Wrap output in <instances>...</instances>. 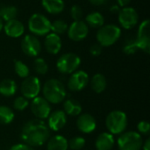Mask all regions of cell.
Wrapping results in <instances>:
<instances>
[{
	"instance_id": "5b68a950",
	"label": "cell",
	"mask_w": 150,
	"mask_h": 150,
	"mask_svg": "<svg viewBox=\"0 0 150 150\" xmlns=\"http://www.w3.org/2000/svg\"><path fill=\"white\" fill-rule=\"evenodd\" d=\"M27 25L35 36H46L51 33V21L42 13H33L29 18Z\"/></svg>"
},
{
	"instance_id": "60d3db41",
	"label": "cell",
	"mask_w": 150,
	"mask_h": 150,
	"mask_svg": "<svg viewBox=\"0 0 150 150\" xmlns=\"http://www.w3.org/2000/svg\"><path fill=\"white\" fill-rule=\"evenodd\" d=\"M143 150H150V138H148L142 147Z\"/></svg>"
},
{
	"instance_id": "30bf717a",
	"label": "cell",
	"mask_w": 150,
	"mask_h": 150,
	"mask_svg": "<svg viewBox=\"0 0 150 150\" xmlns=\"http://www.w3.org/2000/svg\"><path fill=\"white\" fill-rule=\"evenodd\" d=\"M40 90V81L37 76H27L26 78H25L20 86L21 94L26 99H33L38 97Z\"/></svg>"
},
{
	"instance_id": "4dcf8cb0",
	"label": "cell",
	"mask_w": 150,
	"mask_h": 150,
	"mask_svg": "<svg viewBox=\"0 0 150 150\" xmlns=\"http://www.w3.org/2000/svg\"><path fill=\"white\" fill-rule=\"evenodd\" d=\"M138 51V47L136 45V41L135 39H127L123 46V52L127 54V55H131L135 54Z\"/></svg>"
},
{
	"instance_id": "5bb4252c",
	"label": "cell",
	"mask_w": 150,
	"mask_h": 150,
	"mask_svg": "<svg viewBox=\"0 0 150 150\" xmlns=\"http://www.w3.org/2000/svg\"><path fill=\"white\" fill-rule=\"evenodd\" d=\"M89 83V75L84 70H76L71 74L68 80L67 86L71 91H80L83 90Z\"/></svg>"
},
{
	"instance_id": "e575fe53",
	"label": "cell",
	"mask_w": 150,
	"mask_h": 150,
	"mask_svg": "<svg viewBox=\"0 0 150 150\" xmlns=\"http://www.w3.org/2000/svg\"><path fill=\"white\" fill-rule=\"evenodd\" d=\"M137 128L139 131V134L142 135H146L149 136L150 134V124L147 120H142L139 122L137 125Z\"/></svg>"
},
{
	"instance_id": "ac0fdd59",
	"label": "cell",
	"mask_w": 150,
	"mask_h": 150,
	"mask_svg": "<svg viewBox=\"0 0 150 150\" xmlns=\"http://www.w3.org/2000/svg\"><path fill=\"white\" fill-rule=\"evenodd\" d=\"M62 39L59 35L49 33L45 36L44 47L46 51L50 54H57L62 49Z\"/></svg>"
},
{
	"instance_id": "9c48e42d",
	"label": "cell",
	"mask_w": 150,
	"mask_h": 150,
	"mask_svg": "<svg viewBox=\"0 0 150 150\" xmlns=\"http://www.w3.org/2000/svg\"><path fill=\"white\" fill-rule=\"evenodd\" d=\"M118 19L122 28L129 30L134 28L138 24L139 15L134 8L126 6L120 9V12L118 13Z\"/></svg>"
},
{
	"instance_id": "f546056e",
	"label": "cell",
	"mask_w": 150,
	"mask_h": 150,
	"mask_svg": "<svg viewBox=\"0 0 150 150\" xmlns=\"http://www.w3.org/2000/svg\"><path fill=\"white\" fill-rule=\"evenodd\" d=\"M33 69L36 73L40 75H46L48 71V65L43 58L38 57L33 62Z\"/></svg>"
},
{
	"instance_id": "3957f363",
	"label": "cell",
	"mask_w": 150,
	"mask_h": 150,
	"mask_svg": "<svg viewBox=\"0 0 150 150\" xmlns=\"http://www.w3.org/2000/svg\"><path fill=\"white\" fill-rule=\"evenodd\" d=\"M121 35V29L114 24L103 25L97 32V40L101 47H111L115 44Z\"/></svg>"
},
{
	"instance_id": "4fadbf2b",
	"label": "cell",
	"mask_w": 150,
	"mask_h": 150,
	"mask_svg": "<svg viewBox=\"0 0 150 150\" xmlns=\"http://www.w3.org/2000/svg\"><path fill=\"white\" fill-rule=\"evenodd\" d=\"M31 111L36 119L43 120L48 118L51 113V106L44 98L36 97L31 103Z\"/></svg>"
},
{
	"instance_id": "7a4b0ae2",
	"label": "cell",
	"mask_w": 150,
	"mask_h": 150,
	"mask_svg": "<svg viewBox=\"0 0 150 150\" xmlns=\"http://www.w3.org/2000/svg\"><path fill=\"white\" fill-rule=\"evenodd\" d=\"M42 92L44 98L49 104L54 105L64 101L67 95L64 84L60 80L55 78L49 79L44 83L42 87Z\"/></svg>"
},
{
	"instance_id": "d6a6232c",
	"label": "cell",
	"mask_w": 150,
	"mask_h": 150,
	"mask_svg": "<svg viewBox=\"0 0 150 150\" xmlns=\"http://www.w3.org/2000/svg\"><path fill=\"white\" fill-rule=\"evenodd\" d=\"M28 105H29L28 99H26L23 96L18 97L17 98H15V100L13 102V107L17 111H24L28 107Z\"/></svg>"
},
{
	"instance_id": "8d00e7d4",
	"label": "cell",
	"mask_w": 150,
	"mask_h": 150,
	"mask_svg": "<svg viewBox=\"0 0 150 150\" xmlns=\"http://www.w3.org/2000/svg\"><path fill=\"white\" fill-rule=\"evenodd\" d=\"M10 150H34L33 147L25 144V143H19V144H16V145H13Z\"/></svg>"
},
{
	"instance_id": "b9f144b4",
	"label": "cell",
	"mask_w": 150,
	"mask_h": 150,
	"mask_svg": "<svg viewBox=\"0 0 150 150\" xmlns=\"http://www.w3.org/2000/svg\"><path fill=\"white\" fill-rule=\"evenodd\" d=\"M3 28H4V21L0 18V33L3 31Z\"/></svg>"
},
{
	"instance_id": "83f0119b",
	"label": "cell",
	"mask_w": 150,
	"mask_h": 150,
	"mask_svg": "<svg viewBox=\"0 0 150 150\" xmlns=\"http://www.w3.org/2000/svg\"><path fill=\"white\" fill-rule=\"evenodd\" d=\"M69 25L63 19H56L51 22V33H54L57 35L64 34L68 30Z\"/></svg>"
},
{
	"instance_id": "44dd1931",
	"label": "cell",
	"mask_w": 150,
	"mask_h": 150,
	"mask_svg": "<svg viewBox=\"0 0 150 150\" xmlns=\"http://www.w3.org/2000/svg\"><path fill=\"white\" fill-rule=\"evenodd\" d=\"M69 142L62 135H54L49 139L47 149V150H68Z\"/></svg>"
},
{
	"instance_id": "ab89813d",
	"label": "cell",
	"mask_w": 150,
	"mask_h": 150,
	"mask_svg": "<svg viewBox=\"0 0 150 150\" xmlns=\"http://www.w3.org/2000/svg\"><path fill=\"white\" fill-rule=\"evenodd\" d=\"M89 1L91 4L96 5V6H99V5L104 4L106 0H89Z\"/></svg>"
},
{
	"instance_id": "7402d4cb",
	"label": "cell",
	"mask_w": 150,
	"mask_h": 150,
	"mask_svg": "<svg viewBox=\"0 0 150 150\" xmlns=\"http://www.w3.org/2000/svg\"><path fill=\"white\" fill-rule=\"evenodd\" d=\"M18 86L14 80L12 79H4L0 82V94L4 97H12L17 92Z\"/></svg>"
},
{
	"instance_id": "d590c367",
	"label": "cell",
	"mask_w": 150,
	"mask_h": 150,
	"mask_svg": "<svg viewBox=\"0 0 150 150\" xmlns=\"http://www.w3.org/2000/svg\"><path fill=\"white\" fill-rule=\"evenodd\" d=\"M102 48L103 47H101L98 43L92 44L90 47V54L92 56H98L102 53Z\"/></svg>"
},
{
	"instance_id": "484cf974",
	"label": "cell",
	"mask_w": 150,
	"mask_h": 150,
	"mask_svg": "<svg viewBox=\"0 0 150 150\" xmlns=\"http://www.w3.org/2000/svg\"><path fill=\"white\" fill-rule=\"evenodd\" d=\"M18 16V9L14 5L0 4V18L6 22L16 18Z\"/></svg>"
},
{
	"instance_id": "2e32d148",
	"label": "cell",
	"mask_w": 150,
	"mask_h": 150,
	"mask_svg": "<svg viewBox=\"0 0 150 150\" xmlns=\"http://www.w3.org/2000/svg\"><path fill=\"white\" fill-rule=\"evenodd\" d=\"M76 127L83 134H91L95 131L97 122L94 117L89 113L81 114L76 120Z\"/></svg>"
},
{
	"instance_id": "1f68e13d",
	"label": "cell",
	"mask_w": 150,
	"mask_h": 150,
	"mask_svg": "<svg viewBox=\"0 0 150 150\" xmlns=\"http://www.w3.org/2000/svg\"><path fill=\"white\" fill-rule=\"evenodd\" d=\"M85 139L80 136L74 137L69 142V148L72 150H80L85 146Z\"/></svg>"
},
{
	"instance_id": "836d02e7",
	"label": "cell",
	"mask_w": 150,
	"mask_h": 150,
	"mask_svg": "<svg viewBox=\"0 0 150 150\" xmlns=\"http://www.w3.org/2000/svg\"><path fill=\"white\" fill-rule=\"evenodd\" d=\"M69 14H70L71 18L74 21H77V20H81L82 19L83 12V10H82L80 5L74 4V5L71 6V8L69 10Z\"/></svg>"
},
{
	"instance_id": "74e56055",
	"label": "cell",
	"mask_w": 150,
	"mask_h": 150,
	"mask_svg": "<svg viewBox=\"0 0 150 150\" xmlns=\"http://www.w3.org/2000/svg\"><path fill=\"white\" fill-rule=\"evenodd\" d=\"M132 0H117V4L120 7V8H123V7H126V6H128L129 4L131 3Z\"/></svg>"
},
{
	"instance_id": "f1b7e54d",
	"label": "cell",
	"mask_w": 150,
	"mask_h": 150,
	"mask_svg": "<svg viewBox=\"0 0 150 150\" xmlns=\"http://www.w3.org/2000/svg\"><path fill=\"white\" fill-rule=\"evenodd\" d=\"M14 69L16 74L20 77V78H26L27 76H29L30 74V69L28 68V66L24 63L22 61L19 60H15L14 61Z\"/></svg>"
},
{
	"instance_id": "8992f818",
	"label": "cell",
	"mask_w": 150,
	"mask_h": 150,
	"mask_svg": "<svg viewBox=\"0 0 150 150\" xmlns=\"http://www.w3.org/2000/svg\"><path fill=\"white\" fill-rule=\"evenodd\" d=\"M117 143L120 150H141L143 140L139 133L129 131L120 134Z\"/></svg>"
},
{
	"instance_id": "7c38bea8",
	"label": "cell",
	"mask_w": 150,
	"mask_h": 150,
	"mask_svg": "<svg viewBox=\"0 0 150 150\" xmlns=\"http://www.w3.org/2000/svg\"><path fill=\"white\" fill-rule=\"evenodd\" d=\"M68 36L73 41H81L83 40L88 33H89V26L83 20H77L73 21L70 25H69L68 30Z\"/></svg>"
},
{
	"instance_id": "52a82bcc",
	"label": "cell",
	"mask_w": 150,
	"mask_h": 150,
	"mask_svg": "<svg viewBox=\"0 0 150 150\" xmlns=\"http://www.w3.org/2000/svg\"><path fill=\"white\" fill-rule=\"evenodd\" d=\"M81 64V58L74 53H66L59 57L56 68L62 74H72L77 70Z\"/></svg>"
},
{
	"instance_id": "d6986e66",
	"label": "cell",
	"mask_w": 150,
	"mask_h": 150,
	"mask_svg": "<svg viewBox=\"0 0 150 150\" xmlns=\"http://www.w3.org/2000/svg\"><path fill=\"white\" fill-rule=\"evenodd\" d=\"M115 140L112 134L102 133L100 134L95 142V147L97 150H112L114 147Z\"/></svg>"
},
{
	"instance_id": "d4e9b609",
	"label": "cell",
	"mask_w": 150,
	"mask_h": 150,
	"mask_svg": "<svg viewBox=\"0 0 150 150\" xmlns=\"http://www.w3.org/2000/svg\"><path fill=\"white\" fill-rule=\"evenodd\" d=\"M64 112L69 116H78L82 112V105L76 99H67L63 103Z\"/></svg>"
},
{
	"instance_id": "277c9868",
	"label": "cell",
	"mask_w": 150,
	"mask_h": 150,
	"mask_svg": "<svg viewBox=\"0 0 150 150\" xmlns=\"http://www.w3.org/2000/svg\"><path fill=\"white\" fill-rule=\"evenodd\" d=\"M128 120L127 114L122 111H112L105 119V126L109 133L112 135L121 134L127 127Z\"/></svg>"
},
{
	"instance_id": "ffe728a7",
	"label": "cell",
	"mask_w": 150,
	"mask_h": 150,
	"mask_svg": "<svg viewBox=\"0 0 150 150\" xmlns=\"http://www.w3.org/2000/svg\"><path fill=\"white\" fill-rule=\"evenodd\" d=\"M41 4L47 12L54 15L60 14L65 8L63 0H41Z\"/></svg>"
},
{
	"instance_id": "9a60e30c",
	"label": "cell",
	"mask_w": 150,
	"mask_h": 150,
	"mask_svg": "<svg viewBox=\"0 0 150 150\" xmlns=\"http://www.w3.org/2000/svg\"><path fill=\"white\" fill-rule=\"evenodd\" d=\"M48 128L52 131H59L62 129L67 124L66 113L62 110H56L51 112L48 116Z\"/></svg>"
},
{
	"instance_id": "ba28073f",
	"label": "cell",
	"mask_w": 150,
	"mask_h": 150,
	"mask_svg": "<svg viewBox=\"0 0 150 150\" xmlns=\"http://www.w3.org/2000/svg\"><path fill=\"white\" fill-rule=\"evenodd\" d=\"M136 45L138 50H142L143 52L150 53V21L149 18L143 20L137 31V37L135 38Z\"/></svg>"
},
{
	"instance_id": "e0dca14e",
	"label": "cell",
	"mask_w": 150,
	"mask_h": 150,
	"mask_svg": "<svg viewBox=\"0 0 150 150\" xmlns=\"http://www.w3.org/2000/svg\"><path fill=\"white\" fill-rule=\"evenodd\" d=\"M4 31L8 37L11 38H18L21 37L25 33V25L17 18L6 21L4 24Z\"/></svg>"
},
{
	"instance_id": "6da1fadb",
	"label": "cell",
	"mask_w": 150,
	"mask_h": 150,
	"mask_svg": "<svg viewBox=\"0 0 150 150\" xmlns=\"http://www.w3.org/2000/svg\"><path fill=\"white\" fill-rule=\"evenodd\" d=\"M50 136V129L42 120L34 119L27 121L21 131L22 141L31 147L42 146Z\"/></svg>"
},
{
	"instance_id": "4316f807",
	"label": "cell",
	"mask_w": 150,
	"mask_h": 150,
	"mask_svg": "<svg viewBox=\"0 0 150 150\" xmlns=\"http://www.w3.org/2000/svg\"><path fill=\"white\" fill-rule=\"evenodd\" d=\"M14 118V112L10 107L6 105H0V124H11L13 121Z\"/></svg>"
},
{
	"instance_id": "f35d334b",
	"label": "cell",
	"mask_w": 150,
	"mask_h": 150,
	"mask_svg": "<svg viewBox=\"0 0 150 150\" xmlns=\"http://www.w3.org/2000/svg\"><path fill=\"white\" fill-rule=\"evenodd\" d=\"M120 7L118 5V4H112L111 7H110V12L112 14H118L120 11Z\"/></svg>"
},
{
	"instance_id": "cb8c5ba5",
	"label": "cell",
	"mask_w": 150,
	"mask_h": 150,
	"mask_svg": "<svg viewBox=\"0 0 150 150\" xmlns=\"http://www.w3.org/2000/svg\"><path fill=\"white\" fill-rule=\"evenodd\" d=\"M107 86V81L104 75L98 73L95 74L91 80V87L92 91H94L96 93H101L103 92Z\"/></svg>"
},
{
	"instance_id": "603a6c76",
	"label": "cell",
	"mask_w": 150,
	"mask_h": 150,
	"mask_svg": "<svg viewBox=\"0 0 150 150\" xmlns=\"http://www.w3.org/2000/svg\"><path fill=\"white\" fill-rule=\"evenodd\" d=\"M85 23L89 27L98 29L105 24V18L98 11H91L86 16Z\"/></svg>"
},
{
	"instance_id": "8fae6325",
	"label": "cell",
	"mask_w": 150,
	"mask_h": 150,
	"mask_svg": "<svg viewBox=\"0 0 150 150\" xmlns=\"http://www.w3.org/2000/svg\"><path fill=\"white\" fill-rule=\"evenodd\" d=\"M20 46L23 53L29 57H37L41 51V43L37 36L33 34L25 35Z\"/></svg>"
}]
</instances>
